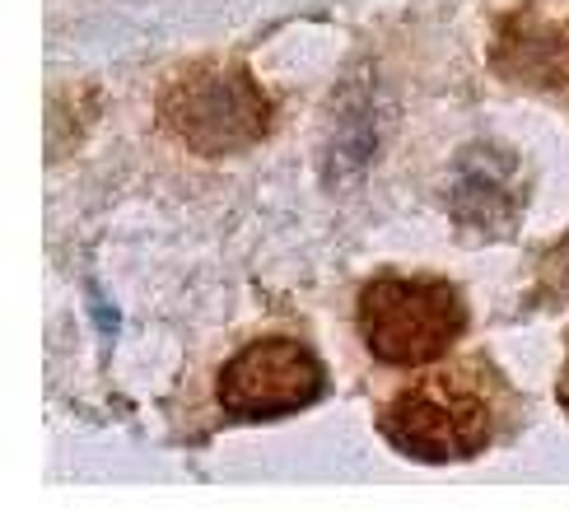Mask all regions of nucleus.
Returning <instances> with one entry per match:
<instances>
[{
  "label": "nucleus",
  "mask_w": 569,
  "mask_h": 513,
  "mask_svg": "<svg viewBox=\"0 0 569 513\" xmlns=\"http://www.w3.org/2000/svg\"><path fill=\"white\" fill-rule=\"evenodd\" d=\"M528 210V178L518 154L500 145L462 150L453 182H448V215L471 243L509 239Z\"/></svg>",
  "instance_id": "39448f33"
},
{
  "label": "nucleus",
  "mask_w": 569,
  "mask_h": 513,
  "mask_svg": "<svg viewBox=\"0 0 569 513\" xmlns=\"http://www.w3.org/2000/svg\"><path fill=\"white\" fill-rule=\"evenodd\" d=\"M89 303H93V322H99L103 341H112V336H117V313H112V303H108L99 290H89Z\"/></svg>",
  "instance_id": "423d86ee"
},
{
  "label": "nucleus",
  "mask_w": 569,
  "mask_h": 513,
  "mask_svg": "<svg viewBox=\"0 0 569 513\" xmlns=\"http://www.w3.org/2000/svg\"><path fill=\"white\" fill-rule=\"evenodd\" d=\"M163 122L182 145L220 159L271 131V99L239 66H201L163 93Z\"/></svg>",
  "instance_id": "f03ea898"
},
{
  "label": "nucleus",
  "mask_w": 569,
  "mask_h": 513,
  "mask_svg": "<svg viewBox=\"0 0 569 513\" xmlns=\"http://www.w3.org/2000/svg\"><path fill=\"white\" fill-rule=\"evenodd\" d=\"M467 309L448 280L430 275H378L360 294V336L373 360L416 369L439 360L462 336Z\"/></svg>",
  "instance_id": "f257e3e1"
},
{
  "label": "nucleus",
  "mask_w": 569,
  "mask_h": 513,
  "mask_svg": "<svg viewBox=\"0 0 569 513\" xmlns=\"http://www.w3.org/2000/svg\"><path fill=\"white\" fill-rule=\"evenodd\" d=\"M378 430L397 453L439 466L477 457L495 434V420L481 392L453 388V379H430L392 396L388 411L378 415Z\"/></svg>",
  "instance_id": "7ed1b4c3"
},
{
  "label": "nucleus",
  "mask_w": 569,
  "mask_h": 513,
  "mask_svg": "<svg viewBox=\"0 0 569 513\" xmlns=\"http://www.w3.org/2000/svg\"><path fill=\"white\" fill-rule=\"evenodd\" d=\"M560 406L569 411V360H565V369H560Z\"/></svg>",
  "instance_id": "0eeeda50"
},
{
  "label": "nucleus",
  "mask_w": 569,
  "mask_h": 513,
  "mask_svg": "<svg viewBox=\"0 0 569 513\" xmlns=\"http://www.w3.org/2000/svg\"><path fill=\"white\" fill-rule=\"evenodd\" d=\"M322 388H327V373L313 350L290 336H267V341L243 345L220 369L216 396L229 420L262 425V420H280V415L313 406Z\"/></svg>",
  "instance_id": "20e7f679"
}]
</instances>
